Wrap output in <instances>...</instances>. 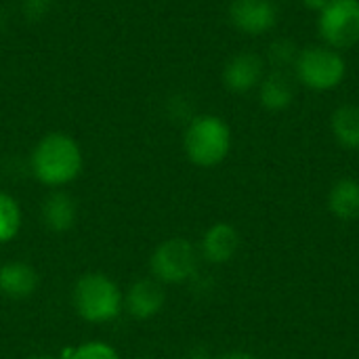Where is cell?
<instances>
[{
    "instance_id": "1",
    "label": "cell",
    "mask_w": 359,
    "mask_h": 359,
    "mask_svg": "<svg viewBox=\"0 0 359 359\" xmlns=\"http://www.w3.org/2000/svg\"><path fill=\"white\" fill-rule=\"evenodd\" d=\"M29 166L42 185L61 189L80 177L84 168V156L74 137L65 133H48L32 149Z\"/></svg>"
},
{
    "instance_id": "2",
    "label": "cell",
    "mask_w": 359,
    "mask_h": 359,
    "mask_svg": "<svg viewBox=\"0 0 359 359\" xmlns=\"http://www.w3.org/2000/svg\"><path fill=\"white\" fill-rule=\"evenodd\" d=\"M72 305L88 324H109L124 313V290L101 271L84 273L72 290Z\"/></svg>"
},
{
    "instance_id": "3",
    "label": "cell",
    "mask_w": 359,
    "mask_h": 359,
    "mask_svg": "<svg viewBox=\"0 0 359 359\" xmlns=\"http://www.w3.org/2000/svg\"><path fill=\"white\" fill-rule=\"evenodd\" d=\"M183 149L191 164L215 168L231 151V128L219 116H196L185 128Z\"/></svg>"
},
{
    "instance_id": "4",
    "label": "cell",
    "mask_w": 359,
    "mask_h": 359,
    "mask_svg": "<svg viewBox=\"0 0 359 359\" xmlns=\"http://www.w3.org/2000/svg\"><path fill=\"white\" fill-rule=\"evenodd\" d=\"M294 76L303 86L311 90H334L343 84L347 76V61L341 50L326 44L307 46L299 50V57L294 61Z\"/></svg>"
},
{
    "instance_id": "5",
    "label": "cell",
    "mask_w": 359,
    "mask_h": 359,
    "mask_svg": "<svg viewBox=\"0 0 359 359\" xmlns=\"http://www.w3.org/2000/svg\"><path fill=\"white\" fill-rule=\"evenodd\" d=\"M200 250L187 238H168L149 257V269L160 284H185L198 271Z\"/></svg>"
},
{
    "instance_id": "6",
    "label": "cell",
    "mask_w": 359,
    "mask_h": 359,
    "mask_svg": "<svg viewBox=\"0 0 359 359\" xmlns=\"http://www.w3.org/2000/svg\"><path fill=\"white\" fill-rule=\"evenodd\" d=\"M318 29L326 46L345 50L359 42V0H330L318 15Z\"/></svg>"
},
{
    "instance_id": "7",
    "label": "cell",
    "mask_w": 359,
    "mask_h": 359,
    "mask_svg": "<svg viewBox=\"0 0 359 359\" xmlns=\"http://www.w3.org/2000/svg\"><path fill=\"white\" fill-rule=\"evenodd\" d=\"M229 21L248 36H263L278 23V8L271 0H231Z\"/></svg>"
},
{
    "instance_id": "8",
    "label": "cell",
    "mask_w": 359,
    "mask_h": 359,
    "mask_svg": "<svg viewBox=\"0 0 359 359\" xmlns=\"http://www.w3.org/2000/svg\"><path fill=\"white\" fill-rule=\"evenodd\" d=\"M164 305H166L164 284H160L154 278L137 280L124 292V313H128L133 320L139 322L156 318L164 309Z\"/></svg>"
},
{
    "instance_id": "9",
    "label": "cell",
    "mask_w": 359,
    "mask_h": 359,
    "mask_svg": "<svg viewBox=\"0 0 359 359\" xmlns=\"http://www.w3.org/2000/svg\"><path fill=\"white\" fill-rule=\"evenodd\" d=\"M265 78V61L255 53H238L223 67V84L231 93H250Z\"/></svg>"
},
{
    "instance_id": "10",
    "label": "cell",
    "mask_w": 359,
    "mask_h": 359,
    "mask_svg": "<svg viewBox=\"0 0 359 359\" xmlns=\"http://www.w3.org/2000/svg\"><path fill=\"white\" fill-rule=\"evenodd\" d=\"M240 244H242L240 231L231 223L221 221L204 231L200 240V257L212 265H225L238 255Z\"/></svg>"
},
{
    "instance_id": "11",
    "label": "cell",
    "mask_w": 359,
    "mask_h": 359,
    "mask_svg": "<svg viewBox=\"0 0 359 359\" xmlns=\"http://www.w3.org/2000/svg\"><path fill=\"white\" fill-rule=\"evenodd\" d=\"M38 288V271L23 261H8L0 265V294L13 301L27 299Z\"/></svg>"
},
{
    "instance_id": "12",
    "label": "cell",
    "mask_w": 359,
    "mask_h": 359,
    "mask_svg": "<svg viewBox=\"0 0 359 359\" xmlns=\"http://www.w3.org/2000/svg\"><path fill=\"white\" fill-rule=\"evenodd\" d=\"M78 206L65 191H50L42 202V223L48 231L65 233L76 225Z\"/></svg>"
},
{
    "instance_id": "13",
    "label": "cell",
    "mask_w": 359,
    "mask_h": 359,
    "mask_svg": "<svg viewBox=\"0 0 359 359\" xmlns=\"http://www.w3.org/2000/svg\"><path fill=\"white\" fill-rule=\"evenodd\" d=\"M328 210L339 221H355L359 219V181L351 177H343L332 183L328 198Z\"/></svg>"
},
{
    "instance_id": "14",
    "label": "cell",
    "mask_w": 359,
    "mask_h": 359,
    "mask_svg": "<svg viewBox=\"0 0 359 359\" xmlns=\"http://www.w3.org/2000/svg\"><path fill=\"white\" fill-rule=\"evenodd\" d=\"M259 101L269 111H284L294 101V84L286 72H271L259 84Z\"/></svg>"
},
{
    "instance_id": "15",
    "label": "cell",
    "mask_w": 359,
    "mask_h": 359,
    "mask_svg": "<svg viewBox=\"0 0 359 359\" xmlns=\"http://www.w3.org/2000/svg\"><path fill=\"white\" fill-rule=\"evenodd\" d=\"M330 128L341 147L359 151V105H341L332 111Z\"/></svg>"
},
{
    "instance_id": "16",
    "label": "cell",
    "mask_w": 359,
    "mask_h": 359,
    "mask_svg": "<svg viewBox=\"0 0 359 359\" xmlns=\"http://www.w3.org/2000/svg\"><path fill=\"white\" fill-rule=\"evenodd\" d=\"M21 223L23 212L19 202L11 194L0 191V244L13 242L21 231Z\"/></svg>"
},
{
    "instance_id": "17",
    "label": "cell",
    "mask_w": 359,
    "mask_h": 359,
    "mask_svg": "<svg viewBox=\"0 0 359 359\" xmlns=\"http://www.w3.org/2000/svg\"><path fill=\"white\" fill-rule=\"evenodd\" d=\"M299 57V48L292 40L288 38H278L269 46V63L276 72H286L288 67H294V61Z\"/></svg>"
},
{
    "instance_id": "18",
    "label": "cell",
    "mask_w": 359,
    "mask_h": 359,
    "mask_svg": "<svg viewBox=\"0 0 359 359\" xmlns=\"http://www.w3.org/2000/svg\"><path fill=\"white\" fill-rule=\"evenodd\" d=\"M63 359H120V353L103 341H86L63 353Z\"/></svg>"
},
{
    "instance_id": "19",
    "label": "cell",
    "mask_w": 359,
    "mask_h": 359,
    "mask_svg": "<svg viewBox=\"0 0 359 359\" xmlns=\"http://www.w3.org/2000/svg\"><path fill=\"white\" fill-rule=\"evenodd\" d=\"M46 8H48V0H25L27 15H44Z\"/></svg>"
},
{
    "instance_id": "20",
    "label": "cell",
    "mask_w": 359,
    "mask_h": 359,
    "mask_svg": "<svg viewBox=\"0 0 359 359\" xmlns=\"http://www.w3.org/2000/svg\"><path fill=\"white\" fill-rule=\"evenodd\" d=\"M330 0H303V4L309 8V11H313V13H322L324 8H326V4H328Z\"/></svg>"
},
{
    "instance_id": "21",
    "label": "cell",
    "mask_w": 359,
    "mask_h": 359,
    "mask_svg": "<svg viewBox=\"0 0 359 359\" xmlns=\"http://www.w3.org/2000/svg\"><path fill=\"white\" fill-rule=\"evenodd\" d=\"M217 359H257L252 353H248V351H240V349H236V351H227V353H223V355H219Z\"/></svg>"
},
{
    "instance_id": "22",
    "label": "cell",
    "mask_w": 359,
    "mask_h": 359,
    "mask_svg": "<svg viewBox=\"0 0 359 359\" xmlns=\"http://www.w3.org/2000/svg\"><path fill=\"white\" fill-rule=\"evenodd\" d=\"M25 359H57V358H53V355H46V353H38V355H29V358H25Z\"/></svg>"
},
{
    "instance_id": "23",
    "label": "cell",
    "mask_w": 359,
    "mask_h": 359,
    "mask_svg": "<svg viewBox=\"0 0 359 359\" xmlns=\"http://www.w3.org/2000/svg\"><path fill=\"white\" fill-rule=\"evenodd\" d=\"M139 359H149V358H139Z\"/></svg>"
}]
</instances>
